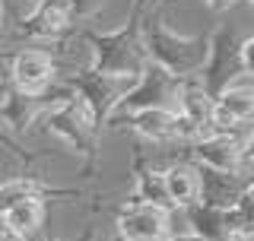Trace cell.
<instances>
[{
  "mask_svg": "<svg viewBox=\"0 0 254 241\" xmlns=\"http://www.w3.org/2000/svg\"><path fill=\"white\" fill-rule=\"evenodd\" d=\"M140 32V45L143 54L153 67L165 70V73L178 76V79H194L206 63V48L210 38L206 35H185V32H175L169 26L162 10L146 6V16L137 26Z\"/></svg>",
  "mask_w": 254,
  "mask_h": 241,
  "instance_id": "cell-1",
  "label": "cell"
},
{
  "mask_svg": "<svg viewBox=\"0 0 254 241\" xmlns=\"http://www.w3.org/2000/svg\"><path fill=\"white\" fill-rule=\"evenodd\" d=\"M83 42L89 45V70L99 76L137 83L149 63L140 45L137 22L115 32H83Z\"/></svg>",
  "mask_w": 254,
  "mask_h": 241,
  "instance_id": "cell-2",
  "label": "cell"
},
{
  "mask_svg": "<svg viewBox=\"0 0 254 241\" xmlns=\"http://www.w3.org/2000/svg\"><path fill=\"white\" fill-rule=\"evenodd\" d=\"M181 83L185 79L165 73V70L146 63L143 76L130 86L121 102L115 105V111L108 115L105 124H121L124 118L137 115V111H149V108H162V111H178V99H181Z\"/></svg>",
  "mask_w": 254,
  "mask_h": 241,
  "instance_id": "cell-3",
  "label": "cell"
},
{
  "mask_svg": "<svg viewBox=\"0 0 254 241\" xmlns=\"http://www.w3.org/2000/svg\"><path fill=\"white\" fill-rule=\"evenodd\" d=\"M242 42L245 35L235 26H222L216 29V35L210 38V48H206V63H203V89L216 95L229 79H235L238 73H251L242 60Z\"/></svg>",
  "mask_w": 254,
  "mask_h": 241,
  "instance_id": "cell-4",
  "label": "cell"
},
{
  "mask_svg": "<svg viewBox=\"0 0 254 241\" xmlns=\"http://www.w3.org/2000/svg\"><path fill=\"white\" fill-rule=\"evenodd\" d=\"M73 26L67 0H35L32 10L22 19L13 22V35L16 38H29V42H58L64 38Z\"/></svg>",
  "mask_w": 254,
  "mask_h": 241,
  "instance_id": "cell-5",
  "label": "cell"
},
{
  "mask_svg": "<svg viewBox=\"0 0 254 241\" xmlns=\"http://www.w3.org/2000/svg\"><path fill=\"white\" fill-rule=\"evenodd\" d=\"M54 79H58V67L45 48H19L10 58V83L22 95L38 99L51 89Z\"/></svg>",
  "mask_w": 254,
  "mask_h": 241,
  "instance_id": "cell-6",
  "label": "cell"
},
{
  "mask_svg": "<svg viewBox=\"0 0 254 241\" xmlns=\"http://www.w3.org/2000/svg\"><path fill=\"white\" fill-rule=\"evenodd\" d=\"M172 213L146 206V203L121 206L115 219L118 241H165L172 235Z\"/></svg>",
  "mask_w": 254,
  "mask_h": 241,
  "instance_id": "cell-7",
  "label": "cell"
},
{
  "mask_svg": "<svg viewBox=\"0 0 254 241\" xmlns=\"http://www.w3.org/2000/svg\"><path fill=\"white\" fill-rule=\"evenodd\" d=\"M197 175H200V203L213 206V210H229L251 187V181H242L238 175L213 172V168H203V165H197Z\"/></svg>",
  "mask_w": 254,
  "mask_h": 241,
  "instance_id": "cell-8",
  "label": "cell"
},
{
  "mask_svg": "<svg viewBox=\"0 0 254 241\" xmlns=\"http://www.w3.org/2000/svg\"><path fill=\"white\" fill-rule=\"evenodd\" d=\"M162 175H165V190H169L172 210H190V206L200 203V175H197V165L190 159L165 165Z\"/></svg>",
  "mask_w": 254,
  "mask_h": 241,
  "instance_id": "cell-9",
  "label": "cell"
},
{
  "mask_svg": "<svg viewBox=\"0 0 254 241\" xmlns=\"http://www.w3.org/2000/svg\"><path fill=\"white\" fill-rule=\"evenodd\" d=\"M45 213H48V206H45L42 197H26L0 216V229L13 232V235H22V238L38 235L45 226Z\"/></svg>",
  "mask_w": 254,
  "mask_h": 241,
  "instance_id": "cell-10",
  "label": "cell"
},
{
  "mask_svg": "<svg viewBox=\"0 0 254 241\" xmlns=\"http://www.w3.org/2000/svg\"><path fill=\"white\" fill-rule=\"evenodd\" d=\"M175 115H178V111L149 108V111H137V115H130L127 124H130V130L137 136H143L146 143L169 146V143H175Z\"/></svg>",
  "mask_w": 254,
  "mask_h": 241,
  "instance_id": "cell-11",
  "label": "cell"
},
{
  "mask_svg": "<svg viewBox=\"0 0 254 241\" xmlns=\"http://www.w3.org/2000/svg\"><path fill=\"white\" fill-rule=\"evenodd\" d=\"M213 108H216V99H213V92H206V89H203V83H200L197 76H194V79H185V83H181L178 115H185L188 120H194L197 127H203V130H206Z\"/></svg>",
  "mask_w": 254,
  "mask_h": 241,
  "instance_id": "cell-12",
  "label": "cell"
},
{
  "mask_svg": "<svg viewBox=\"0 0 254 241\" xmlns=\"http://www.w3.org/2000/svg\"><path fill=\"white\" fill-rule=\"evenodd\" d=\"M133 203H146V206H156V210L172 213V200H169V190H165V175H162V168L146 165V168H140V172H137Z\"/></svg>",
  "mask_w": 254,
  "mask_h": 241,
  "instance_id": "cell-13",
  "label": "cell"
},
{
  "mask_svg": "<svg viewBox=\"0 0 254 241\" xmlns=\"http://www.w3.org/2000/svg\"><path fill=\"white\" fill-rule=\"evenodd\" d=\"M48 190L51 187L42 184L38 178H32V175H16V178L3 181L0 184V216L10 210L13 203H19V200H26V197H42L45 200ZM51 194H58V190H51Z\"/></svg>",
  "mask_w": 254,
  "mask_h": 241,
  "instance_id": "cell-14",
  "label": "cell"
},
{
  "mask_svg": "<svg viewBox=\"0 0 254 241\" xmlns=\"http://www.w3.org/2000/svg\"><path fill=\"white\" fill-rule=\"evenodd\" d=\"M67 3H70V16H73V19H92V16L102 10L105 0H67Z\"/></svg>",
  "mask_w": 254,
  "mask_h": 241,
  "instance_id": "cell-15",
  "label": "cell"
},
{
  "mask_svg": "<svg viewBox=\"0 0 254 241\" xmlns=\"http://www.w3.org/2000/svg\"><path fill=\"white\" fill-rule=\"evenodd\" d=\"M0 241H48L42 232H38V235H29V238H22V235H13V232H3L0 229Z\"/></svg>",
  "mask_w": 254,
  "mask_h": 241,
  "instance_id": "cell-16",
  "label": "cell"
},
{
  "mask_svg": "<svg viewBox=\"0 0 254 241\" xmlns=\"http://www.w3.org/2000/svg\"><path fill=\"white\" fill-rule=\"evenodd\" d=\"M206 6H210L213 13H226V10H232V6L238 3V0H203Z\"/></svg>",
  "mask_w": 254,
  "mask_h": 241,
  "instance_id": "cell-17",
  "label": "cell"
},
{
  "mask_svg": "<svg viewBox=\"0 0 254 241\" xmlns=\"http://www.w3.org/2000/svg\"><path fill=\"white\" fill-rule=\"evenodd\" d=\"M10 35V13H6V0H0V38Z\"/></svg>",
  "mask_w": 254,
  "mask_h": 241,
  "instance_id": "cell-18",
  "label": "cell"
},
{
  "mask_svg": "<svg viewBox=\"0 0 254 241\" xmlns=\"http://www.w3.org/2000/svg\"><path fill=\"white\" fill-rule=\"evenodd\" d=\"M165 241H200V238H197L194 232H172V235L165 238Z\"/></svg>",
  "mask_w": 254,
  "mask_h": 241,
  "instance_id": "cell-19",
  "label": "cell"
},
{
  "mask_svg": "<svg viewBox=\"0 0 254 241\" xmlns=\"http://www.w3.org/2000/svg\"><path fill=\"white\" fill-rule=\"evenodd\" d=\"M146 6H149V0H137V3H133V16H140Z\"/></svg>",
  "mask_w": 254,
  "mask_h": 241,
  "instance_id": "cell-20",
  "label": "cell"
},
{
  "mask_svg": "<svg viewBox=\"0 0 254 241\" xmlns=\"http://www.w3.org/2000/svg\"><path fill=\"white\" fill-rule=\"evenodd\" d=\"M0 140H6V130H3V127H0Z\"/></svg>",
  "mask_w": 254,
  "mask_h": 241,
  "instance_id": "cell-21",
  "label": "cell"
},
{
  "mask_svg": "<svg viewBox=\"0 0 254 241\" xmlns=\"http://www.w3.org/2000/svg\"><path fill=\"white\" fill-rule=\"evenodd\" d=\"M48 241H58V238H48Z\"/></svg>",
  "mask_w": 254,
  "mask_h": 241,
  "instance_id": "cell-22",
  "label": "cell"
},
{
  "mask_svg": "<svg viewBox=\"0 0 254 241\" xmlns=\"http://www.w3.org/2000/svg\"><path fill=\"white\" fill-rule=\"evenodd\" d=\"M242 241H251V238H242Z\"/></svg>",
  "mask_w": 254,
  "mask_h": 241,
  "instance_id": "cell-23",
  "label": "cell"
},
{
  "mask_svg": "<svg viewBox=\"0 0 254 241\" xmlns=\"http://www.w3.org/2000/svg\"><path fill=\"white\" fill-rule=\"evenodd\" d=\"M95 241H99V238H95Z\"/></svg>",
  "mask_w": 254,
  "mask_h": 241,
  "instance_id": "cell-24",
  "label": "cell"
}]
</instances>
